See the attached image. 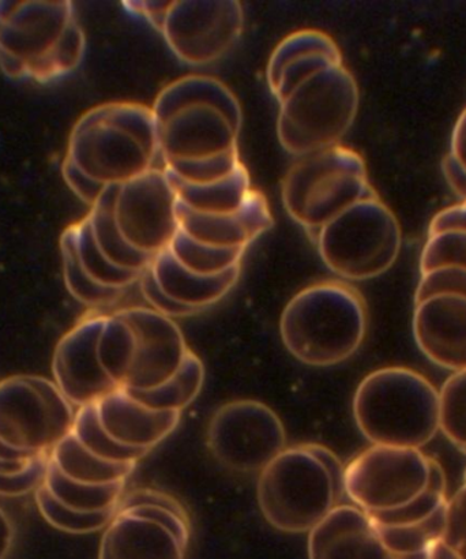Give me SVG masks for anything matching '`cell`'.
<instances>
[{"label": "cell", "mask_w": 466, "mask_h": 559, "mask_svg": "<svg viewBox=\"0 0 466 559\" xmlns=\"http://www.w3.org/2000/svg\"><path fill=\"white\" fill-rule=\"evenodd\" d=\"M279 333L288 353L301 364H343L363 344L367 307L353 285L322 282L296 294L285 306Z\"/></svg>", "instance_id": "obj_1"}, {"label": "cell", "mask_w": 466, "mask_h": 559, "mask_svg": "<svg viewBox=\"0 0 466 559\" xmlns=\"http://www.w3.org/2000/svg\"><path fill=\"white\" fill-rule=\"evenodd\" d=\"M353 408L371 445L421 451L441 430L440 391L407 367L372 371L356 389Z\"/></svg>", "instance_id": "obj_2"}, {"label": "cell", "mask_w": 466, "mask_h": 559, "mask_svg": "<svg viewBox=\"0 0 466 559\" xmlns=\"http://www.w3.org/2000/svg\"><path fill=\"white\" fill-rule=\"evenodd\" d=\"M157 157V120L144 104L98 107L86 115L75 134L74 166L106 188L150 171Z\"/></svg>", "instance_id": "obj_3"}, {"label": "cell", "mask_w": 466, "mask_h": 559, "mask_svg": "<svg viewBox=\"0 0 466 559\" xmlns=\"http://www.w3.org/2000/svg\"><path fill=\"white\" fill-rule=\"evenodd\" d=\"M73 404L57 383L37 376L0 381V475L19 474L49 457L73 431Z\"/></svg>", "instance_id": "obj_4"}, {"label": "cell", "mask_w": 466, "mask_h": 559, "mask_svg": "<svg viewBox=\"0 0 466 559\" xmlns=\"http://www.w3.org/2000/svg\"><path fill=\"white\" fill-rule=\"evenodd\" d=\"M345 496L338 480L316 451V443L285 449L258 479L256 498L273 528L303 534L316 527Z\"/></svg>", "instance_id": "obj_5"}, {"label": "cell", "mask_w": 466, "mask_h": 559, "mask_svg": "<svg viewBox=\"0 0 466 559\" xmlns=\"http://www.w3.org/2000/svg\"><path fill=\"white\" fill-rule=\"evenodd\" d=\"M359 86L344 64L318 71L279 104L277 136L294 156L338 145L359 109Z\"/></svg>", "instance_id": "obj_6"}, {"label": "cell", "mask_w": 466, "mask_h": 559, "mask_svg": "<svg viewBox=\"0 0 466 559\" xmlns=\"http://www.w3.org/2000/svg\"><path fill=\"white\" fill-rule=\"evenodd\" d=\"M374 194L363 157L342 144L299 157L282 189L285 211L310 238L350 205Z\"/></svg>", "instance_id": "obj_7"}, {"label": "cell", "mask_w": 466, "mask_h": 559, "mask_svg": "<svg viewBox=\"0 0 466 559\" xmlns=\"http://www.w3.org/2000/svg\"><path fill=\"white\" fill-rule=\"evenodd\" d=\"M311 240L328 270L349 282H365L391 270L403 233L391 207L374 194L332 218Z\"/></svg>", "instance_id": "obj_8"}, {"label": "cell", "mask_w": 466, "mask_h": 559, "mask_svg": "<svg viewBox=\"0 0 466 559\" xmlns=\"http://www.w3.org/2000/svg\"><path fill=\"white\" fill-rule=\"evenodd\" d=\"M430 475L420 449L371 445L345 467V496L369 514L394 511L420 496Z\"/></svg>", "instance_id": "obj_9"}, {"label": "cell", "mask_w": 466, "mask_h": 559, "mask_svg": "<svg viewBox=\"0 0 466 559\" xmlns=\"http://www.w3.org/2000/svg\"><path fill=\"white\" fill-rule=\"evenodd\" d=\"M207 445L217 462L234 473L261 474L287 449V432L266 404L236 400L213 415Z\"/></svg>", "instance_id": "obj_10"}, {"label": "cell", "mask_w": 466, "mask_h": 559, "mask_svg": "<svg viewBox=\"0 0 466 559\" xmlns=\"http://www.w3.org/2000/svg\"><path fill=\"white\" fill-rule=\"evenodd\" d=\"M177 210L178 197L164 167L118 186L115 195V221L126 242L153 259L177 237Z\"/></svg>", "instance_id": "obj_11"}, {"label": "cell", "mask_w": 466, "mask_h": 559, "mask_svg": "<svg viewBox=\"0 0 466 559\" xmlns=\"http://www.w3.org/2000/svg\"><path fill=\"white\" fill-rule=\"evenodd\" d=\"M243 27V8L236 0L171 2L158 32L182 62L205 66L231 51Z\"/></svg>", "instance_id": "obj_12"}, {"label": "cell", "mask_w": 466, "mask_h": 559, "mask_svg": "<svg viewBox=\"0 0 466 559\" xmlns=\"http://www.w3.org/2000/svg\"><path fill=\"white\" fill-rule=\"evenodd\" d=\"M115 312L134 332L133 370L123 389L151 391L171 380L190 350L178 323L151 307H128Z\"/></svg>", "instance_id": "obj_13"}, {"label": "cell", "mask_w": 466, "mask_h": 559, "mask_svg": "<svg viewBox=\"0 0 466 559\" xmlns=\"http://www.w3.org/2000/svg\"><path fill=\"white\" fill-rule=\"evenodd\" d=\"M241 124L206 104L184 107L157 122L158 150L164 164L201 162L239 151Z\"/></svg>", "instance_id": "obj_14"}, {"label": "cell", "mask_w": 466, "mask_h": 559, "mask_svg": "<svg viewBox=\"0 0 466 559\" xmlns=\"http://www.w3.org/2000/svg\"><path fill=\"white\" fill-rule=\"evenodd\" d=\"M106 317H85L64 334L55 348L53 382L76 407L100 402L118 388L98 360L97 345Z\"/></svg>", "instance_id": "obj_15"}, {"label": "cell", "mask_w": 466, "mask_h": 559, "mask_svg": "<svg viewBox=\"0 0 466 559\" xmlns=\"http://www.w3.org/2000/svg\"><path fill=\"white\" fill-rule=\"evenodd\" d=\"M413 331L432 364L453 372L466 370V298L440 295L416 304Z\"/></svg>", "instance_id": "obj_16"}, {"label": "cell", "mask_w": 466, "mask_h": 559, "mask_svg": "<svg viewBox=\"0 0 466 559\" xmlns=\"http://www.w3.org/2000/svg\"><path fill=\"white\" fill-rule=\"evenodd\" d=\"M179 229L196 242L222 249H247L273 227L265 195L252 189L243 206L229 215H206L178 201Z\"/></svg>", "instance_id": "obj_17"}, {"label": "cell", "mask_w": 466, "mask_h": 559, "mask_svg": "<svg viewBox=\"0 0 466 559\" xmlns=\"http://www.w3.org/2000/svg\"><path fill=\"white\" fill-rule=\"evenodd\" d=\"M309 559H391V552L370 514L342 503L310 531Z\"/></svg>", "instance_id": "obj_18"}, {"label": "cell", "mask_w": 466, "mask_h": 559, "mask_svg": "<svg viewBox=\"0 0 466 559\" xmlns=\"http://www.w3.org/2000/svg\"><path fill=\"white\" fill-rule=\"evenodd\" d=\"M337 64H343V57L331 36L314 29L295 32L274 49L267 64V84L282 102L301 82Z\"/></svg>", "instance_id": "obj_19"}, {"label": "cell", "mask_w": 466, "mask_h": 559, "mask_svg": "<svg viewBox=\"0 0 466 559\" xmlns=\"http://www.w3.org/2000/svg\"><path fill=\"white\" fill-rule=\"evenodd\" d=\"M103 430L119 445L152 451L167 440L180 424V413H160L136 402L124 389L95 403Z\"/></svg>", "instance_id": "obj_20"}, {"label": "cell", "mask_w": 466, "mask_h": 559, "mask_svg": "<svg viewBox=\"0 0 466 559\" xmlns=\"http://www.w3.org/2000/svg\"><path fill=\"white\" fill-rule=\"evenodd\" d=\"M188 547L166 525L119 511L104 531L98 559H184Z\"/></svg>", "instance_id": "obj_21"}, {"label": "cell", "mask_w": 466, "mask_h": 559, "mask_svg": "<svg viewBox=\"0 0 466 559\" xmlns=\"http://www.w3.org/2000/svg\"><path fill=\"white\" fill-rule=\"evenodd\" d=\"M156 282L169 298L179 305L206 310L231 293L240 277L241 265L218 276H201L180 265L169 249L152 262Z\"/></svg>", "instance_id": "obj_22"}, {"label": "cell", "mask_w": 466, "mask_h": 559, "mask_svg": "<svg viewBox=\"0 0 466 559\" xmlns=\"http://www.w3.org/2000/svg\"><path fill=\"white\" fill-rule=\"evenodd\" d=\"M194 104H206L222 109L235 122L243 123V112L238 98L222 81L207 75H186L164 87L153 104L157 122Z\"/></svg>", "instance_id": "obj_23"}, {"label": "cell", "mask_w": 466, "mask_h": 559, "mask_svg": "<svg viewBox=\"0 0 466 559\" xmlns=\"http://www.w3.org/2000/svg\"><path fill=\"white\" fill-rule=\"evenodd\" d=\"M167 175L180 204L206 215H229L238 212L252 190L250 175L243 164L229 177L207 185L186 183L169 173Z\"/></svg>", "instance_id": "obj_24"}, {"label": "cell", "mask_w": 466, "mask_h": 559, "mask_svg": "<svg viewBox=\"0 0 466 559\" xmlns=\"http://www.w3.org/2000/svg\"><path fill=\"white\" fill-rule=\"evenodd\" d=\"M49 463L65 478L87 486L122 484L136 468V463H111L98 459L81 445L73 432L53 449Z\"/></svg>", "instance_id": "obj_25"}, {"label": "cell", "mask_w": 466, "mask_h": 559, "mask_svg": "<svg viewBox=\"0 0 466 559\" xmlns=\"http://www.w3.org/2000/svg\"><path fill=\"white\" fill-rule=\"evenodd\" d=\"M118 186H108L93 205L89 222L93 239L106 259L120 270L142 273L152 266L153 257L142 254L126 242L115 221L113 202Z\"/></svg>", "instance_id": "obj_26"}, {"label": "cell", "mask_w": 466, "mask_h": 559, "mask_svg": "<svg viewBox=\"0 0 466 559\" xmlns=\"http://www.w3.org/2000/svg\"><path fill=\"white\" fill-rule=\"evenodd\" d=\"M205 382V366L200 356L189 350L179 371L171 380L151 391H129L131 397L146 408L160 413H180L195 402Z\"/></svg>", "instance_id": "obj_27"}, {"label": "cell", "mask_w": 466, "mask_h": 559, "mask_svg": "<svg viewBox=\"0 0 466 559\" xmlns=\"http://www.w3.org/2000/svg\"><path fill=\"white\" fill-rule=\"evenodd\" d=\"M43 486L63 507L82 513L118 511L120 498L126 490V481L107 486L76 484L60 474L49 460Z\"/></svg>", "instance_id": "obj_28"}, {"label": "cell", "mask_w": 466, "mask_h": 559, "mask_svg": "<svg viewBox=\"0 0 466 559\" xmlns=\"http://www.w3.org/2000/svg\"><path fill=\"white\" fill-rule=\"evenodd\" d=\"M97 354L103 370L115 385L120 389L128 385L134 364V332L117 312L106 317Z\"/></svg>", "instance_id": "obj_29"}, {"label": "cell", "mask_w": 466, "mask_h": 559, "mask_svg": "<svg viewBox=\"0 0 466 559\" xmlns=\"http://www.w3.org/2000/svg\"><path fill=\"white\" fill-rule=\"evenodd\" d=\"M169 251L186 270L201 276L223 275L241 265L247 249H222L196 242L182 231H178Z\"/></svg>", "instance_id": "obj_30"}, {"label": "cell", "mask_w": 466, "mask_h": 559, "mask_svg": "<svg viewBox=\"0 0 466 559\" xmlns=\"http://www.w3.org/2000/svg\"><path fill=\"white\" fill-rule=\"evenodd\" d=\"M73 435L81 445L98 459L111 463H139L150 454L145 449H131L119 445L103 430L98 421L96 405L89 404L75 413Z\"/></svg>", "instance_id": "obj_31"}, {"label": "cell", "mask_w": 466, "mask_h": 559, "mask_svg": "<svg viewBox=\"0 0 466 559\" xmlns=\"http://www.w3.org/2000/svg\"><path fill=\"white\" fill-rule=\"evenodd\" d=\"M446 487L445 471L435 459L431 457L429 486L420 496L414 498L407 506L394 509V511L372 513L370 518L375 525H385V527H398V525L425 522L438 509L445 506L447 501Z\"/></svg>", "instance_id": "obj_32"}, {"label": "cell", "mask_w": 466, "mask_h": 559, "mask_svg": "<svg viewBox=\"0 0 466 559\" xmlns=\"http://www.w3.org/2000/svg\"><path fill=\"white\" fill-rule=\"evenodd\" d=\"M375 528L392 556L426 551L435 542L443 540L446 530V503L425 522L398 525V527L375 525Z\"/></svg>", "instance_id": "obj_33"}, {"label": "cell", "mask_w": 466, "mask_h": 559, "mask_svg": "<svg viewBox=\"0 0 466 559\" xmlns=\"http://www.w3.org/2000/svg\"><path fill=\"white\" fill-rule=\"evenodd\" d=\"M35 497L38 511L46 519V522L52 525L53 528L68 534L85 535L98 533V531L106 530L108 524L112 522L115 514L118 513L117 509L98 513L71 511V509L63 507L62 503L55 500L43 485L35 491Z\"/></svg>", "instance_id": "obj_34"}, {"label": "cell", "mask_w": 466, "mask_h": 559, "mask_svg": "<svg viewBox=\"0 0 466 559\" xmlns=\"http://www.w3.org/2000/svg\"><path fill=\"white\" fill-rule=\"evenodd\" d=\"M441 431L466 454V370L453 372L440 391Z\"/></svg>", "instance_id": "obj_35"}, {"label": "cell", "mask_w": 466, "mask_h": 559, "mask_svg": "<svg viewBox=\"0 0 466 559\" xmlns=\"http://www.w3.org/2000/svg\"><path fill=\"white\" fill-rule=\"evenodd\" d=\"M442 266L466 270V231L449 229L429 235L421 251L420 272L426 273Z\"/></svg>", "instance_id": "obj_36"}, {"label": "cell", "mask_w": 466, "mask_h": 559, "mask_svg": "<svg viewBox=\"0 0 466 559\" xmlns=\"http://www.w3.org/2000/svg\"><path fill=\"white\" fill-rule=\"evenodd\" d=\"M240 164L239 151H235L201 162L164 164V169L186 183L207 185L229 177Z\"/></svg>", "instance_id": "obj_37"}, {"label": "cell", "mask_w": 466, "mask_h": 559, "mask_svg": "<svg viewBox=\"0 0 466 559\" xmlns=\"http://www.w3.org/2000/svg\"><path fill=\"white\" fill-rule=\"evenodd\" d=\"M453 295L466 298V270L458 266H442L421 273L415 305L432 296Z\"/></svg>", "instance_id": "obj_38"}, {"label": "cell", "mask_w": 466, "mask_h": 559, "mask_svg": "<svg viewBox=\"0 0 466 559\" xmlns=\"http://www.w3.org/2000/svg\"><path fill=\"white\" fill-rule=\"evenodd\" d=\"M139 284L142 296L151 305V309L160 312L163 316L168 318H186L202 312V310L193 309V307L179 305L178 301L169 298L160 288V285L157 284L151 267L142 273Z\"/></svg>", "instance_id": "obj_39"}, {"label": "cell", "mask_w": 466, "mask_h": 559, "mask_svg": "<svg viewBox=\"0 0 466 559\" xmlns=\"http://www.w3.org/2000/svg\"><path fill=\"white\" fill-rule=\"evenodd\" d=\"M49 457H38L19 474L0 475V497H22L36 491L46 479Z\"/></svg>", "instance_id": "obj_40"}, {"label": "cell", "mask_w": 466, "mask_h": 559, "mask_svg": "<svg viewBox=\"0 0 466 559\" xmlns=\"http://www.w3.org/2000/svg\"><path fill=\"white\" fill-rule=\"evenodd\" d=\"M443 542L466 559V485L446 502V530Z\"/></svg>", "instance_id": "obj_41"}, {"label": "cell", "mask_w": 466, "mask_h": 559, "mask_svg": "<svg viewBox=\"0 0 466 559\" xmlns=\"http://www.w3.org/2000/svg\"><path fill=\"white\" fill-rule=\"evenodd\" d=\"M142 506L168 509V511H172L174 513L179 514L180 518L190 522L188 511H186L184 507L177 500V498L167 495V492L155 489H135L124 491V495L120 498L118 512Z\"/></svg>", "instance_id": "obj_42"}, {"label": "cell", "mask_w": 466, "mask_h": 559, "mask_svg": "<svg viewBox=\"0 0 466 559\" xmlns=\"http://www.w3.org/2000/svg\"><path fill=\"white\" fill-rule=\"evenodd\" d=\"M136 516L151 519L153 522L166 525L167 528L171 530L175 535L178 536L183 544L189 545L190 542V522L179 516V514L168 511L160 507L142 506L126 509Z\"/></svg>", "instance_id": "obj_43"}, {"label": "cell", "mask_w": 466, "mask_h": 559, "mask_svg": "<svg viewBox=\"0 0 466 559\" xmlns=\"http://www.w3.org/2000/svg\"><path fill=\"white\" fill-rule=\"evenodd\" d=\"M449 229H458L466 231V202H459L457 205L449 206L432 218L429 228L430 234L449 231Z\"/></svg>", "instance_id": "obj_44"}, {"label": "cell", "mask_w": 466, "mask_h": 559, "mask_svg": "<svg viewBox=\"0 0 466 559\" xmlns=\"http://www.w3.org/2000/svg\"><path fill=\"white\" fill-rule=\"evenodd\" d=\"M442 173L446 179L449 188L458 197L462 202H466V169L456 160V157L449 153L442 160Z\"/></svg>", "instance_id": "obj_45"}, {"label": "cell", "mask_w": 466, "mask_h": 559, "mask_svg": "<svg viewBox=\"0 0 466 559\" xmlns=\"http://www.w3.org/2000/svg\"><path fill=\"white\" fill-rule=\"evenodd\" d=\"M169 3L171 2H124V5L136 15L150 22L157 31H160Z\"/></svg>", "instance_id": "obj_46"}, {"label": "cell", "mask_w": 466, "mask_h": 559, "mask_svg": "<svg viewBox=\"0 0 466 559\" xmlns=\"http://www.w3.org/2000/svg\"><path fill=\"white\" fill-rule=\"evenodd\" d=\"M451 153L466 169V108L454 126Z\"/></svg>", "instance_id": "obj_47"}, {"label": "cell", "mask_w": 466, "mask_h": 559, "mask_svg": "<svg viewBox=\"0 0 466 559\" xmlns=\"http://www.w3.org/2000/svg\"><path fill=\"white\" fill-rule=\"evenodd\" d=\"M14 544V527L10 518L2 508H0V559H5L10 555L11 547Z\"/></svg>", "instance_id": "obj_48"}, {"label": "cell", "mask_w": 466, "mask_h": 559, "mask_svg": "<svg viewBox=\"0 0 466 559\" xmlns=\"http://www.w3.org/2000/svg\"><path fill=\"white\" fill-rule=\"evenodd\" d=\"M427 559H463L446 542L438 540L429 547Z\"/></svg>", "instance_id": "obj_49"}, {"label": "cell", "mask_w": 466, "mask_h": 559, "mask_svg": "<svg viewBox=\"0 0 466 559\" xmlns=\"http://www.w3.org/2000/svg\"><path fill=\"white\" fill-rule=\"evenodd\" d=\"M429 557V549L421 552H415V555H403V556H392L391 559H427Z\"/></svg>", "instance_id": "obj_50"}, {"label": "cell", "mask_w": 466, "mask_h": 559, "mask_svg": "<svg viewBox=\"0 0 466 559\" xmlns=\"http://www.w3.org/2000/svg\"><path fill=\"white\" fill-rule=\"evenodd\" d=\"M464 485H466V476H465V484Z\"/></svg>", "instance_id": "obj_51"}, {"label": "cell", "mask_w": 466, "mask_h": 559, "mask_svg": "<svg viewBox=\"0 0 466 559\" xmlns=\"http://www.w3.org/2000/svg\"><path fill=\"white\" fill-rule=\"evenodd\" d=\"M465 476H466V469H465Z\"/></svg>", "instance_id": "obj_52"}]
</instances>
